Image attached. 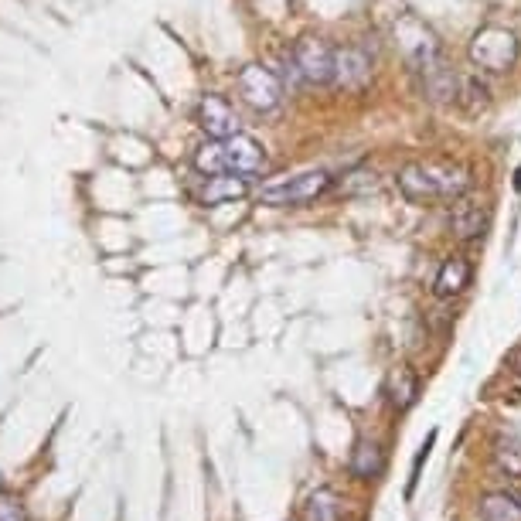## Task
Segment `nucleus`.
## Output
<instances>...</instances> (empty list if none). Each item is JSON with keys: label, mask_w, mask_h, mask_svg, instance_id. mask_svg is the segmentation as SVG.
<instances>
[{"label": "nucleus", "mask_w": 521, "mask_h": 521, "mask_svg": "<svg viewBox=\"0 0 521 521\" xmlns=\"http://www.w3.org/2000/svg\"><path fill=\"white\" fill-rule=\"evenodd\" d=\"M470 188H474L470 167L457 161H413L399 171V191L416 205H423V201H457L470 195Z\"/></svg>", "instance_id": "1"}, {"label": "nucleus", "mask_w": 521, "mask_h": 521, "mask_svg": "<svg viewBox=\"0 0 521 521\" xmlns=\"http://www.w3.org/2000/svg\"><path fill=\"white\" fill-rule=\"evenodd\" d=\"M195 171L201 174H239V178H256L266 171V150L256 144L246 133H235V137L212 140V144L198 147L195 154Z\"/></svg>", "instance_id": "2"}, {"label": "nucleus", "mask_w": 521, "mask_h": 521, "mask_svg": "<svg viewBox=\"0 0 521 521\" xmlns=\"http://www.w3.org/2000/svg\"><path fill=\"white\" fill-rule=\"evenodd\" d=\"M409 62H413L419 82H423V92L433 99V103H457L460 75L450 69V62L443 58L433 35H423L413 48H409Z\"/></svg>", "instance_id": "3"}, {"label": "nucleus", "mask_w": 521, "mask_h": 521, "mask_svg": "<svg viewBox=\"0 0 521 521\" xmlns=\"http://www.w3.org/2000/svg\"><path fill=\"white\" fill-rule=\"evenodd\" d=\"M331 188V174L327 171H300V174H283V178H273L259 188V201L273 208H297L310 205Z\"/></svg>", "instance_id": "4"}, {"label": "nucleus", "mask_w": 521, "mask_h": 521, "mask_svg": "<svg viewBox=\"0 0 521 521\" xmlns=\"http://www.w3.org/2000/svg\"><path fill=\"white\" fill-rule=\"evenodd\" d=\"M467 55H470V65H474V69L501 75L518 62V38L511 35L508 28L487 24V28H481L474 38H470Z\"/></svg>", "instance_id": "5"}, {"label": "nucleus", "mask_w": 521, "mask_h": 521, "mask_svg": "<svg viewBox=\"0 0 521 521\" xmlns=\"http://www.w3.org/2000/svg\"><path fill=\"white\" fill-rule=\"evenodd\" d=\"M235 89H239L242 103L252 106L256 113H276L283 106V82L266 65H246L235 79Z\"/></svg>", "instance_id": "6"}, {"label": "nucleus", "mask_w": 521, "mask_h": 521, "mask_svg": "<svg viewBox=\"0 0 521 521\" xmlns=\"http://www.w3.org/2000/svg\"><path fill=\"white\" fill-rule=\"evenodd\" d=\"M293 62L307 86H327L334 82V48L321 38H300L293 45Z\"/></svg>", "instance_id": "7"}, {"label": "nucleus", "mask_w": 521, "mask_h": 521, "mask_svg": "<svg viewBox=\"0 0 521 521\" xmlns=\"http://www.w3.org/2000/svg\"><path fill=\"white\" fill-rule=\"evenodd\" d=\"M372 82V55L358 45L334 48V86L344 92H361Z\"/></svg>", "instance_id": "8"}, {"label": "nucleus", "mask_w": 521, "mask_h": 521, "mask_svg": "<svg viewBox=\"0 0 521 521\" xmlns=\"http://www.w3.org/2000/svg\"><path fill=\"white\" fill-rule=\"evenodd\" d=\"M198 126L212 140H225V137H235V133H242L239 113L232 109L229 99L215 96V92L201 96V103H198Z\"/></svg>", "instance_id": "9"}, {"label": "nucleus", "mask_w": 521, "mask_h": 521, "mask_svg": "<svg viewBox=\"0 0 521 521\" xmlns=\"http://www.w3.org/2000/svg\"><path fill=\"white\" fill-rule=\"evenodd\" d=\"M487 222H491V215H487V208L481 205L477 198H457L453 201V212H450V229L457 239H481L487 232Z\"/></svg>", "instance_id": "10"}, {"label": "nucleus", "mask_w": 521, "mask_h": 521, "mask_svg": "<svg viewBox=\"0 0 521 521\" xmlns=\"http://www.w3.org/2000/svg\"><path fill=\"white\" fill-rule=\"evenodd\" d=\"M470 280H474V266L467 263L464 256H450L447 263L440 266V273H436L433 280V293L436 297H457V293H464L470 287Z\"/></svg>", "instance_id": "11"}, {"label": "nucleus", "mask_w": 521, "mask_h": 521, "mask_svg": "<svg viewBox=\"0 0 521 521\" xmlns=\"http://www.w3.org/2000/svg\"><path fill=\"white\" fill-rule=\"evenodd\" d=\"M348 467H351V474H355L358 481H375V477L385 470V453L375 440H358L355 450H351Z\"/></svg>", "instance_id": "12"}, {"label": "nucleus", "mask_w": 521, "mask_h": 521, "mask_svg": "<svg viewBox=\"0 0 521 521\" xmlns=\"http://www.w3.org/2000/svg\"><path fill=\"white\" fill-rule=\"evenodd\" d=\"M242 195H249V178H239V174H212L201 188L205 205H222V201H235Z\"/></svg>", "instance_id": "13"}, {"label": "nucleus", "mask_w": 521, "mask_h": 521, "mask_svg": "<svg viewBox=\"0 0 521 521\" xmlns=\"http://www.w3.org/2000/svg\"><path fill=\"white\" fill-rule=\"evenodd\" d=\"M484 521H521V501L508 491H494L481 501Z\"/></svg>", "instance_id": "14"}, {"label": "nucleus", "mask_w": 521, "mask_h": 521, "mask_svg": "<svg viewBox=\"0 0 521 521\" xmlns=\"http://www.w3.org/2000/svg\"><path fill=\"white\" fill-rule=\"evenodd\" d=\"M389 396L396 409H409L419 396V378L409 372V368H399V372L389 378Z\"/></svg>", "instance_id": "15"}, {"label": "nucleus", "mask_w": 521, "mask_h": 521, "mask_svg": "<svg viewBox=\"0 0 521 521\" xmlns=\"http://www.w3.org/2000/svg\"><path fill=\"white\" fill-rule=\"evenodd\" d=\"M494 467L501 470L504 477H515L521 481V440H498L494 443Z\"/></svg>", "instance_id": "16"}, {"label": "nucleus", "mask_w": 521, "mask_h": 521, "mask_svg": "<svg viewBox=\"0 0 521 521\" xmlns=\"http://www.w3.org/2000/svg\"><path fill=\"white\" fill-rule=\"evenodd\" d=\"M457 103L467 109V113H481V109H487V86L477 75H464L460 79V89H457Z\"/></svg>", "instance_id": "17"}, {"label": "nucleus", "mask_w": 521, "mask_h": 521, "mask_svg": "<svg viewBox=\"0 0 521 521\" xmlns=\"http://www.w3.org/2000/svg\"><path fill=\"white\" fill-rule=\"evenodd\" d=\"M310 521H338L341 518V498L331 491V487H321V491L310 498Z\"/></svg>", "instance_id": "18"}, {"label": "nucleus", "mask_w": 521, "mask_h": 521, "mask_svg": "<svg viewBox=\"0 0 521 521\" xmlns=\"http://www.w3.org/2000/svg\"><path fill=\"white\" fill-rule=\"evenodd\" d=\"M0 521H28L24 504L14 494H0Z\"/></svg>", "instance_id": "19"}, {"label": "nucleus", "mask_w": 521, "mask_h": 521, "mask_svg": "<svg viewBox=\"0 0 521 521\" xmlns=\"http://www.w3.org/2000/svg\"><path fill=\"white\" fill-rule=\"evenodd\" d=\"M515 188L521 191V167H518V171H515Z\"/></svg>", "instance_id": "20"}, {"label": "nucleus", "mask_w": 521, "mask_h": 521, "mask_svg": "<svg viewBox=\"0 0 521 521\" xmlns=\"http://www.w3.org/2000/svg\"><path fill=\"white\" fill-rule=\"evenodd\" d=\"M515 368H518V375H521V355L515 358Z\"/></svg>", "instance_id": "21"}, {"label": "nucleus", "mask_w": 521, "mask_h": 521, "mask_svg": "<svg viewBox=\"0 0 521 521\" xmlns=\"http://www.w3.org/2000/svg\"><path fill=\"white\" fill-rule=\"evenodd\" d=\"M0 487H4V477H0Z\"/></svg>", "instance_id": "22"}]
</instances>
